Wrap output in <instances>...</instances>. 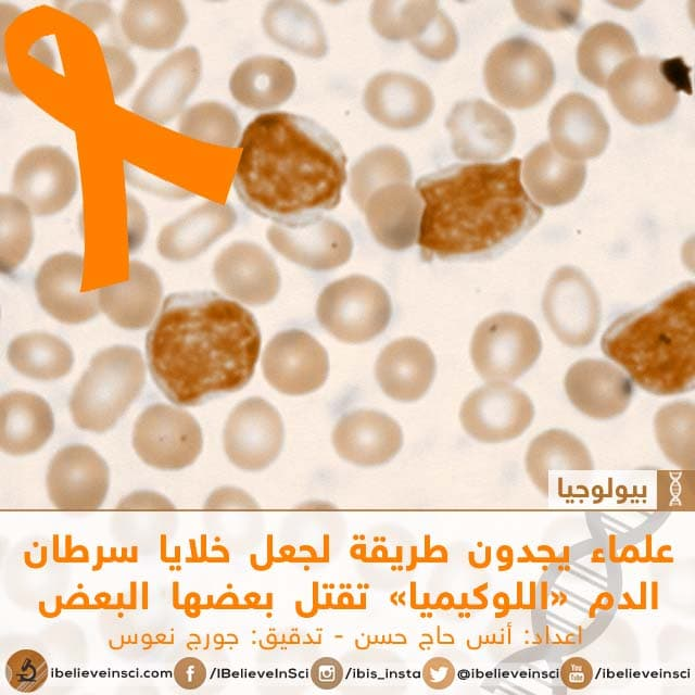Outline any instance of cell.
<instances>
[{"label":"cell","instance_id":"39","mask_svg":"<svg viewBox=\"0 0 695 695\" xmlns=\"http://www.w3.org/2000/svg\"><path fill=\"white\" fill-rule=\"evenodd\" d=\"M178 130L192 139L233 148L239 144L241 124L236 112L217 101H203L180 116Z\"/></svg>","mask_w":695,"mask_h":695},{"label":"cell","instance_id":"49","mask_svg":"<svg viewBox=\"0 0 695 695\" xmlns=\"http://www.w3.org/2000/svg\"><path fill=\"white\" fill-rule=\"evenodd\" d=\"M311 679L318 688L332 690L343 679V667L332 657L318 658L311 668Z\"/></svg>","mask_w":695,"mask_h":695},{"label":"cell","instance_id":"8","mask_svg":"<svg viewBox=\"0 0 695 695\" xmlns=\"http://www.w3.org/2000/svg\"><path fill=\"white\" fill-rule=\"evenodd\" d=\"M483 78L488 92L497 103L526 110L547 97L555 81V67L539 43L525 36H513L489 52Z\"/></svg>","mask_w":695,"mask_h":695},{"label":"cell","instance_id":"36","mask_svg":"<svg viewBox=\"0 0 695 695\" xmlns=\"http://www.w3.org/2000/svg\"><path fill=\"white\" fill-rule=\"evenodd\" d=\"M7 357L14 370L38 381L63 378L75 362L71 345L45 331L26 332L14 338L9 343Z\"/></svg>","mask_w":695,"mask_h":695},{"label":"cell","instance_id":"6","mask_svg":"<svg viewBox=\"0 0 695 695\" xmlns=\"http://www.w3.org/2000/svg\"><path fill=\"white\" fill-rule=\"evenodd\" d=\"M683 70L677 60L635 56L611 74L606 88L614 106L628 122L656 125L668 119L680 102Z\"/></svg>","mask_w":695,"mask_h":695},{"label":"cell","instance_id":"11","mask_svg":"<svg viewBox=\"0 0 695 695\" xmlns=\"http://www.w3.org/2000/svg\"><path fill=\"white\" fill-rule=\"evenodd\" d=\"M542 313L553 333L565 345H590L602 321V303L590 278L566 265L549 277L542 296Z\"/></svg>","mask_w":695,"mask_h":695},{"label":"cell","instance_id":"32","mask_svg":"<svg viewBox=\"0 0 695 695\" xmlns=\"http://www.w3.org/2000/svg\"><path fill=\"white\" fill-rule=\"evenodd\" d=\"M229 91L242 106L264 111L280 106L294 93L293 67L274 55H253L241 61L229 78Z\"/></svg>","mask_w":695,"mask_h":695},{"label":"cell","instance_id":"22","mask_svg":"<svg viewBox=\"0 0 695 695\" xmlns=\"http://www.w3.org/2000/svg\"><path fill=\"white\" fill-rule=\"evenodd\" d=\"M331 441L340 458L371 468L391 462L402 450L404 438L401 426L386 413L359 408L339 418Z\"/></svg>","mask_w":695,"mask_h":695},{"label":"cell","instance_id":"7","mask_svg":"<svg viewBox=\"0 0 695 695\" xmlns=\"http://www.w3.org/2000/svg\"><path fill=\"white\" fill-rule=\"evenodd\" d=\"M393 315L390 294L378 281L352 275L326 286L316 303L321 328L339 341L365 343L389 327Z\"/></svg>","mask_w":695,"mask_h":695},{"label":"cell","instance_id":"13","mask_svg":"<svg viewBox=\"0 0 695 695\" xmlns=\"http://www.w3.org/2000/svg\"><path fill=\"white\" fill-rule=\"evenodd\" d=\"M229 462L243 471L257 472L279 457L285 445V425L277 408L252 396L238 403L223 430Z\"/></svg>","mask_w":695,"mask_h":695},{"label":"cell","instance_id":"2","mask_svg":"<svg viewBox=\"0 0 695 695\" xmlns=\"http://www.w3.org/2000/svg\"><path fill=\"white\" fill-rule=\"evenodd\" d=\"M239 147L233 189L254 214L296 228L340 203L346 156L338 139L316 121L290 112L257 115Z\"/></svg>","mask_w":695,"mask_h":695},{"label":"cell","instance_id":"17","mask_svg":"<svg viewBox=\"0 0 695 695\" xmlns=\"http://www.w3.org/2000/svg\"><path fill=\"white\" fill-rule=\"evenodd\" d=\"M445 126L451 149L463 161H494L508 154L516 140L511 119L500 109L482 99L455 103Z\"/></svg>","mask_w":695,"mask_h":695},{"label":"cell","instance_id":"26","mask_svg":"<svg viewBox=\"0 0 695 695\" xmlns=\"http://www.w3.org/2000/svg\"><path fill=\"white\" fill-rule=\"evenodd\" d=\"M237 222L232 205L204 202L162 228L156 240L157 252L175 263L194 260L232 230Z\"/></svg>","mask_w":695,"mask_h":695},{"label":"cell","instance_id":"29","mask_svg":"<svg viewBox=\"0 0 695 695\" xmlns=\"http://www.w3.org/2000/svg\"><path fill=\"white\" fill-rule=\"evenodd\" d=\"M54 414L40 395L10 391L0 399V446L12 456L30 455L46 445L54 432Z\"/></svg>","mask_w":695,"mask_h":695},{"label":"cell","instance_id":"50","mask_svg":"<svg viewBox=\"0 0 695 695\" xmlns=\"http://www.w3.org/2000/svg\"><path fill=\"white\" fill-rule=\"evenodd\" d=\"M174 679L181 688L195 690L205 682L206 668L200 659L185 657L176 664Z\"/></svg>","mask_w":695,"mask_h":695},{"label":"cell","instance_id":"12","mask_svg":"<svg viewBox=\"0 0 695 695\" xmlns=\"http://www.w3.org/2000/svg\"><path fill=\"white\" fill-rule=\"evenodd\" d=\"M78 186L76 165L60 147L38 146L16 162L12 192L38 217L55 215L74 199Z\"/></svg>","mask_w":695,"mask_h":695},{"label":"cell","instance_id":"23","mask_svg":"<svg viewBox=\"0 0 695 695\" xmlns=\"http://www.w3.org/2000/svg\"><path fill=\"white\" fill-rule=\"evenodd\" d=\"M366 112L376 122L395 130L421 126L432 115L434 96L420 78L388 71L375 75L363 92Z\"/></svg>","mask_w":695,"mask_h":695},{"label":"cell","instance_id":"44","mask_svg":"<svg viewBox=\"0 0 695 695\" xmlns=\"http://www.w3.org/2000/svg\"><path fill=\"white\" fill-rule=\"evenodd\" d=\"M112 91L116 98L123 96L135 83L137 67L130 55L116 45H103Z\"/></svg>","mask_w":695,"mask_h":695},{"label":"cell","instance_id":"5","mask_svg":"<svg viewBox=\"0 0 695 695\" xmlns=\"http://www.w3.org/2000/svg\"><path fill=\"white\" fill-rule=\"evenodd\" d=\"M146 384L141 352L116 344L100 350L73 388L68 408L77 428L93 433L113 429Z\"/></svg>","mask_w":695,"mask_h":695},{"label":"cell","instance_id":"40","mask_svg":"<svg viewBox=\"0 0 695 695\" xmlns=\"http://www.w3.org/2000/svg\"><path fill=\"white\" fill-rule=\"evenodd\" d=\"M34 242L31 212L15 195L0 197V266L12 275L26 260Z\"/></svg>","mask_w":695,"mask_h":695},{"label":"cell","instance_id":"33","mask_svg":"<svg viewBox=\"0 0 695 695\" xmlns=\"http://www.w3.org/2000/svg\"><path fill=\"white\" fill-rule=\"evenodd\" d=\"M125 38L136 47L149 51L173 48L188 25L182 2L175 0L126 1L119 14Z\"/></svg>","mask_w":695,"mask_h":695},{"label":"cell","instance_id":"43","mask_svg":"<svg viewBox=\"0 0 695 695\" xmlns=\"http://www.w3.org/2000/svg\"><path fill=\"white\" fill-rule=\"evenodd\" d=\"M45 657L34 649H20L7 661L5 678L10 686L18 692L39 690L48 679Z\"/></svg>","mask_w":695,"mask_h":695},{"label":"cell","instance_id":"16","mask_svg":"<svg viewBox=\"0 0 695 695\" xmlns=\"http://www.w3.org/2000/svg\"><path fill=\"white\" fill-rule=\"evenodd\" d=\"M111 476L104 458L80 443L60 448L49 463L46 486L50 501L63 510H93L104 503Z\"/></svg>","mask_w":695,"mask_h":695},{"label":"cell","instance_id":"4","mask_svg":"<svg viewBox=\"0 0 695 695\" xmlns=\"http://www.w3.org/2000/svg\"><path fill=\"white\" fill-rule=\"evenodd\" d=\"M601 349L633 383L660 396L695 388V286L685 281L659 298L618 315Z\"/></svg>","mask_w":695,"mask_h":695},{"label":"cell","instance_id":"38","mask_svg":"<svg viewBox=\"0 0 695 695\" xmlns=\"http://www.w3.org/2000/svg\"><path fill=\"white\" fill-rule=\"evenodd\" d=\"M438 9L437 1H374L369 21L383 39L412 41L425 30Z\"/></svg>","mask_w":695,"mask_h":695},{"label":"cell","instance_id":"1","mask_svg":"<svg viewBox=\"0 0 695 695\" xmlns=\"http://www.w3.org/2000/svg\"><path fill=\"white\" fill-rule=\"evenodd\" d=\"M262 345L254 315L215 291L166 296L146 336L151 378L174 405L193 407L243 389Z\"/></svg>","mask_w":695,"mask_h":695},{"label":"cell","instance_id":"14","mask_svg":"<svg viewBox=\"0 0 695 695\" xmlns=\"http://www.w3.org/2000/svg\"><path fill=\"white\" fill-rule=\"evenodd\" d=\"M534 415L532 400L521 389L508 382H488L465 397L459 420L472 439L501 443L520 437Z\"/></svg>","mask_w":695,"mask_h":695},{"label":"cell","instance_id":"27","mask_svg":"<svg viewBox=\"0 0 695 695\" xmlns=\"http://www.w3.org/2000/svg\"><path fill=\"white\" fill-rule=\"evenodd\" d=\"M435 372L431 349L422 340L410 337L390 342L375 364V377L382 392L402 403L420 400L429 391Z\"/></svg>","mask_w":695,"mask_h":695},{"label":"cell","instance_id":"30","mask_svg":"<svg viewBox=\"0 0 695 695\" xmlns=\"http://www.w3.org/2000/svg\"><path fill=\"white\" fill-rule=\"evenodd\" d=\"M163 295L157 273L140 261L130 262L129 279L98 290L100 309L116 326L141 330L154 319Z\"/></svg>","mask_w":695,"mask_h":695},{"label":"cell","instance_id":"46","mask_svg":"<svg viewBox=\"0 0 695 695\" xmlns=\"http://www.w3.org/2000/svg\"><path fill=\"white\" fill-rule=\"evenodd\" d=\"M455 667L445 657L435 656L426 661L422 667L421 677L426 685L432 690H445L455 680Z\"/></svg>","mask_w":695,"mask_h":695},{"label":"cell","instance_id":"51","mask_svg":"<svg viewBox=\"0 0 695 695\" xmlns=\"http://www.w3.org/2000/svg\"><path fill=\"white\" fill-rule=\"evenodd\" d=\"M118 508H153V509H174L175 506L172 502H169L163 495L150 492V491H139L128 495L126 498L121 501L118 504Z\"/></svg>","mask_w":695,"mask_h":695},{"label":"cell","instance_id":"19","mask_svg":"<svg viewBox=\"0 0 695 695\" xmlns=\"http://www.w3.org/2000/svg\"><path fill=\"white\" fill-rule=\"evenodd\" d=\"M564 388L571 405L596 420H610L622 415L635 393L634 383L624 371L599 358L573 363L565 375Z\"/></svg>","mask_w":695,"mask_h":695},{"label":"cell","instance_id":"3","mask_svg":"<svg viewBox=\"0 0 695 695\" xmlns=\"http://www.w3.org/2000/svg\"><path fill=\"white\" fill-rule=\"evenodd\" d=\"M520 175L521 161L511 157L453 164L418 178L422 261H486L515 247L543 216Z\"/></svg>","mask_w":695,"mask_h":695},{"label":"cell","instance_id":"41","mask_svg":"<svg viewBox=\"0 0 695 695\" xmlns=\"http://www.w3.org/2000/svg\"><path fill=\"white\" fill-rule=\"evenodd\" d=\"M581 1H514L519 18L526 24L543 30H560L577 25Z\"/></svg>","mask_w":695,"mask_h":695},{"label":"cell","instance_id":"31","mask_svg":"<svg viewBox=\"0 0 695 695\" xmlns=\"http://www.w3.org/2000/svg\"><path fill=\"white\" fill-rule=\"evenodd\" d=\"M586 164L558 153L551 142L536 144L525 157L522 177L533 199L555 207L573 201L584 187Z\"/></svg>","mask_w":695,"mask_h":695},{"label":"cell","instance_id":"42","mask_svg":"<svg viewBox=\"0 0 695 695\" xmlns=\"http://www.w3.org/2000/svg\"><path fill=\"white\" fill-rule=\"evenodd\" d=\"M410 42L424 58L443 62L456 53L459 38L453 21L439 8L425 30Z\"/></svg>","mask_w":695,"mask_h":695},{"label":"cell","instance_id":"21","mask_svg":"<svg viewBox=\"0 0 695 695\" xmlns=\"http://www.w3.org/2000/svg\"><path fill=\"white\" fill-rule=\"evenodd\" d=\"M266 236L279 254L313 271H327L345 264L354 247L348 228L328 216L296 228L273 225Z\"/></svg>","mask_w":695,"mask_h":695},{"label":"cell","instance_id":"37","mask_svg":"<svg viewBox=\"0 0 695 695\" xmlns=\"http://www.w3.org/2000/svg\"><path fill=\"white\" fill-rule=\"evenodd\" d=\"M412 165L407 156L389 144L376 147L361 155L351 167L349 190L359 210L379 188L390 184H410Z\"/></svg>","mask_w":695,"mask_h":695},{"label":"cell","instance_id":"28","mask_svg":"<svg viewBox=\"0 0 695 695\" xmlns=\"http://www.w3.org/2000/svg\"><path fill=\"white\" fill-rule=\"evenodd\" d=\"M422 201L410 184L397 182L376 190L364 206L375 240L391 251H404L418 239Z\"/></svg>","mask_w":695,"mask_h":695},{"label":"cell","instance_id":"25","mask_svg":"<svg viewBox=\"0 0 695 695\" xmlns=\"http://www.w3.org/2000/svg\"><path fill=\"white\" fill-rule=\"evenodd\" d=\"M551 143L574 161L595 159L606 149L610 126L597 103L580 92L564 96L548 117Z\"/></svg>","mask_w":695,"mask_h":695},{"label":"cell","instance_id":"10","mask_svg":"<svg viewBox=\"0 0 695 695\" xmlns=\"http://www.w3.org/2000/svg\"><path fill=\"white\" fill-rule=\"evenodd\" d=\"M132 446L148 466L179 471L191 466L203 450V433L188 412L164 403L147 406L132 430Z\"/></svg>","mask_w":695,"mask_h":695},{"label":"cell","instance_id":"35","mask_svg":"<svg viewBox=\"0 0 695 695\" xmlns=\"http://www.w3.org/2000/svg\"><path fill=\"white\" fill-rule=\"evenodd\" d=\"M637 54L632 34L620 24L605 21L590 27L580 38L577 65L584 79L606 88L611 74Z\"/></svg>","mask_w":695,"mask_h":695},{"label":"cell","instance_id":"20","mask_svg":"<svg viewBox=\"0 0 695 695\" xmlns=\"http://www.w3.org/2000/svg\"><path fill=\"white\" fill-rule=\"evenodd\" d=\"M213 276L227 295L251 306L270 303L281 287L273 256L251 241H235L216 257Z\"/></svg>","mask_w":695,"mask_h":695},{"label":"cell","instance_id":"24","mask_svg":"<svg viewBox=\"0 0 695 695\" xmlns=\"http://www.w3.org/2000/svg\"><path fill=\"white\" fill-rule=\"evenodd\" d=\"M83 266L80 254L61 252L49 256L36 274L37 300L60 323L85 324L99 314L98 291H80Z\"/></svg>","mask_w":695,"mask_h":695},{"label":"cell","instance_id":"15","mask_svg":"<svg viewBox=\"0 0 695 695\" xmlns=\"http://www.w3.org/2000/svg\"><path fill=\"white\" fill-rule=\"evenodd\" d=\"M330 364L326 349L307 331L289 328L275 334L262 356L267 382L286 395H305L326 382Z\"/></svg>","mask_w":695,"mask_h":695},{"label":"cell","instance_id":"47","mask_svg":"<svg viewBox=\"0 0 695 695\" xmlns=\"http://www.w3.org/2000/svg\"><path fill=\"white\" fill-rule=\"evenodd\" d=\"M207 509H256L258 504L244 491L237 488H220L215 490L206 500Z\"/></svg>","mask_w":695,"mask_h":695},{"label":"cell","instance_id":"45","mask_svg":"<svg viewBox=\"0 0 695 695\" xmlns=\"http://www.w3.org/2000/svg\"><path fill=\"white\" fill-rule=\"evenodd\" d=\"M62 7L93 29L112 20V10L105 2H64Z\"/></svg>","mask_w":695,"mask_h":695},{"label":"cell","instance_id":"48","mask_svg":"<svg viewBox=\"0 0 695 695\" xmlns=\"http://www.w3.org/2000/svg\"><path fill=\"white\" fill-rule=\"evenodd\" d=\"M593 667L583 657H570L560 667V679L571 690H582L593 680Z\"/></svg>","mask_w":695,"mask_h":695},{"label":"cell","instance_id":"9","mask_svg":"<svg viewBox=\"0 0 695 695\" xmlns=\"http://www.w3.org/2000/svg\"><path fill=\"white\" fill-rule=\"evenodd\" d=\"M542 352L541 334L532 320L501 312L475 329L470 356L476 371L488 382H510L527 374Z\"/></svg>","mask_w":695,"mask_h":695},{"label":"cell","instance_id":"34","mask_svg":"<svg viewBox=\"0 0 695 695\" xmlns=\"http://www.w3.org/2000/svg\"><path fill=\"white\" fill-rule=\"evenodd\" d=\"M262 27L275 43L299 55L321 59L329 52V41L320 17L303 1L268 2L262 14Z\"/></svg>","mask_w":695,"mask_h":695},{"label":"cell","instance_id":"18","mask_svg":"<svg viewBox=\"0 0 695 695\" xmlns=\"http://www.w3.org/2000/svg\"><path fill=\"white\" fill-rule=\"evenodd\" d=\"M201 76L202 58L198 48L187 46L168 54L136 92L132 112L159 124L168 123L182 111Z\"/></svg>","mask_w":695,"mask_h":695}]
</instances>
